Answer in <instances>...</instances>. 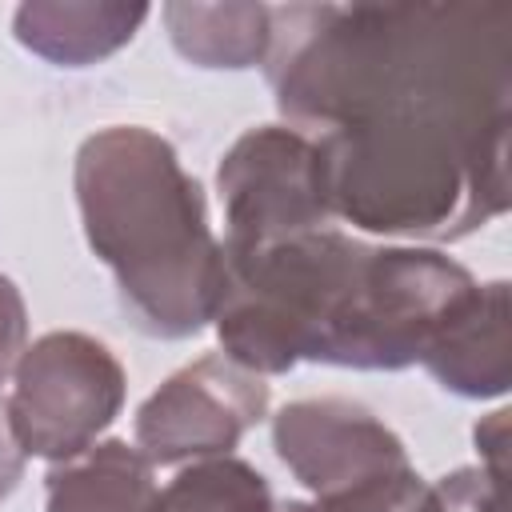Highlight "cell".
<instances>
[{
  "label": "cell",
  "mask_w": 512,
  "mask_h": 512,
  "mask_svg": "<svg viewBox=\"0 0 512 512\" xmlns=\"http://www.w3.org/2000/svg\"><path fill=\"white\" fill-rule=\"evenodd\" d=\"M264 64L292 128H320L332 216L460 240L508 208L504 4H288Z\"/></svg>",
  "instance_id": "6da1fadb"
},
{
  "label": "cell",
  "mask_w": 512,
  "mask_h": 512,
  "mask_svg": "<svg viewBox=\"0 0 512 512\" xmlns=\"http://www.w3.org/2000/svg\"><path fill=\"white\" fill-rule=\"evenodd\" d=\"M472 288V272L436 248H376L328 224L224 252L216 332L224 356L256 376L300 360L396 372L424 360Z\"/></svg>",
  "instance_id": "7a4b0ae2"
},
{
  "label": "cell",
  "mask_w": 512,
  "mask_h": 512,
  "mask_svg": "<svg viewBox=\"0 0 512 512\" xmlns=\"http://www.w3.org/2000/svg\"><path fill=\"white\" fill-rule=\"evenodd\" d=\"M72 184L84 236L112 268L140 332L184 340L216 320L224 252L200 180L164 136L140 124L92 132L76 152Z\"/></svg>",
  "instance_id": "3957f363"
},
{
  "label": "cell",
  "mask_w": 512,
  "mask_h": 512,
  "mask_svg": "<svg viewBox=\"0 0 512 512\" xmlns=\"http://www.w3.org/2000/svg\"><path fill=\"white\" fill-rule=\"evenodd\" d=\"M120 408L124 368L112 348L88 332H48L20 352L4 420L24 456L60 464L88 452Z\"/></svg>",
  "instance_id": "277c9868"
},
{
  "label": "cell",
  "mask_w": 512,
  "mask_h": 512,
  "mask_svg": "<svg viewBox=\"0 0 512 512\" xmlns=\"http://www.w3.org/2000/svg\"><path fill=\"white\" fill-rule=\"evenodd\" d=\"M224 204L220 252H252L300 232L328 228L332 208L320 172V148L292 124L244 132L216 172Z\"/></svg>",
  "instance_id": "5b68a950"
},
{
  "label": "cell",
  "mask_w": 512,
  "mask_h": 512,
  "mask_svg": "<svg viewBox=\"0 0 512 512\" xmlns=\"http://www.w3.org/2000/svg\"><path fill=\"white\" fill-rule=\"evenodd\" d=\"M268 412L264 376L208 352L168 376L136 412V448L148 464L228 456Z\"/></svg>",
  "instance_id": "8992f818"
},
{
  "label": "cell",
  "mask_w": 512,
  "mask_h": 512,
  "mask_svg": "<svg viewBox=\"0 0 512 512\" xmlns=\"http://www.w3.org/2000/svg\"><path fill=\"white\" fill-rule=\"evenodd\" d=\"M272 444L288 472L316 492V500L412 468L404 440L384 420L336 396L284 404L272 420Z\"/></svg>",
  "instance_id": "52a82bcc"
},
{
  "label": "cell",
  "mask_w": 512,
  "mask_h": 512,
  "mask_svg": "<svg viewBox=\"0 0 512 512\" xmlns=\"http://www.w3.org/2000/svg\"><path fill=\"white\" fill-rule=\"evenodd\" d=\"M448 392L484 400L508 392V284H476L472 296L444 320L420 360Z\"/></svg>",
  "instance_id": "ba28073f"
},
{
  "label": "cell",
  "mask_w": 512,
  "mask_h": 512,
  "mask_svg": "<svg viewBox=\"0 0 512 512\" xmlns=\"http://www.w3.org/2000/svg\"><path fill=\"white\" fill-rule=\"evenodd\" d=\"M144 16L148 4H20L16 40L52 64L84 68L128 44Z\"/></svg>",
  "instance_id": "9c48e42d"
},
{
  "label": "cell",
  "mask_w": 512,
  "mask_h": 512,
  "mask_svg": "<svg viewBox=\"0 0 512 512\" xmlns=\"http://www.w3.org/2000/svg\"><path fill=\"white\" fill-rule=\"evenodd\" d=\"M152 464L128 440H104L48 472L44 512H152Z\"/></svg>",
  "instance_id": "30bf717a"
},
{
  "label": "cell",
  "mask_w": 512,
  "mask_h": 512,
  "mask_svg": "<svg viewBox=\"0 0 512 512\" xmlns=\"http://www.w3.org/2000/svg\"><path fill=\"white\" fill-rule=\"evenodd\" d=\"M172 44L204 68H248L264 60L272 12L264 4H168Z\"/></svg>",
  "instance_id": "8fae6325"
},
{
  "label": "cell",
  "mask_w": 512,
  "mask_h": 512,
  "mask_svg": "<svg viewBox=\"0 0 512 512\" xmlns=\"http://www.w3.org/2000/svg\"><path fill=\"white\" fill-rule=\"evenodd\" d=\"M152 512H280L268 480L240 456H208L156 492Z\"/></svg>",
  "instance_id": "7c38bea8"
},
{
  "label": "cell",
  "mask_w": 512,
  "mask_h": 512,
  "mask_svg": "<svg viewBox=\"0 0 512 512\" xmlns=\"http://www.w3.org/2000/svg\"><path fill=\"white\" fill-rule=\"evenodd\" d=\"M316 508L320 512H428V484L416 476V468H400L368 484H356L340 496L316 500Z\"/></svg>",
  "instance_id": "4fadbf2b"
},
{
  "label": "cell",
  "mask_w": 512,
  "mask_h": 512,
  "mask_svg": "<svg viewBox=\"0 0 512 512\" xmlns=\"http://www.w3.org/2000/svg\"><path fill=\"white\" fill-rule=\"evenodd\" d=\"M428 512H500V476L492 468H456L428 484Z\"/></svg>",
  "instance_id": "5bb4252c"
},
{
  "label": "cell",
  "mask_w": 512,
  "mask_h": 512,
  "mask_svg": "<svg viewBox=\"0 0 512 512\" xmlns=\"http://www.w3.org/2000/svg\"><path fill=\"white\" fill-rule=\"evenodd\" d=\"M24 336H28L24 296L8 276H0V384H4V376L16 368V360L24 352Z\"/></svg>",
  "instance_id": "9a60e30c"
},
{
  "label": "cell",
  "mask_w": 512,
  "mask_h": 512,
  "mask_svg": "<svg viewBox=\"0 0 512 512\" xmlns=\"http://www.w3.org/2000/svg\"><path fill=\"white\" fill-rule=\"evenodd\" d=\"M20 472H24V452L16 448V440H12V432H8V420H4V412H0V500L16 488Z\"/></svg>",
  "instance_id": "2e32d148"
},
{
  "label": "cell",
  "mask_w": 512,
  "mask_h": 512,
  "mask_svg": "<svg viewBox=\"0 0 512 512\" xmlns=\"http://www.w3.org/2000/svg\"><path fill=\"white\" fill-rule=\"evenodd\" d=\"M280 512H320V508L304 504V500H280Z\"/></svg>",
  "instance_id": "e0dca14e"
}]
</instances>
